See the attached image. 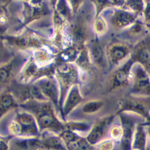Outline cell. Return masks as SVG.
I'll use <instances>...</instances> for the list:
<instances>
[{
	"label": "cell",
	"instance_id": "cell-18",
	"mask_svg": "<svg viewBox=\"0 0 150 150\" xmlns=\"http://www.w3.org/2000/svg\"><path fill=\"white\" fill-rule=\"evenodd\" d=\"M39 150H67V149L58 134L44 132L39 137Z\"/></svg>",
	"mask_w": 150,
	"mask_h": 150
},
{
	"label": "cell",
	"instance_id": "cell-13",
	"mask_svg": "<svg viewBox=\"0 0 150 150\" xmlns=\"http://www.w3.org/2000/svg\"><path fill=\"white\" fill-rule=\"evenodd\" d=\"M23 9L21 12L22 26L25 27L33 21L45 17L50 12L48 4L45 1H25L22 2Z\"/></svg>",
	"mask_w": 150,
	"mask_h": 150
},
{
	"label": "cell",
	"instance_id": "cell-27",
	"mask_svg": "<svg viewBox=\"0 0 150 150\" xmlns=\"http://www.w3.org/2000/svg\"><path fill=\"white\" fill-rule=\"evenodd\" d=\"M109 28L110 27H109L108 22L104 15H100L95 18L92 29H93V32L95 37H98L99 38L101 37H104L108 31Z\"/></svg>",
	"mask_w": 150,
	"mask_h": 150
},
{
	"label": "cell",
	"instance_id": "cell-26",
	"mask_svg": "<svg viewBox=\"0 0 150 150\" xmlns=\"http://www.w3.org/2000/svg\"><path fill=\"white\" fill-rule=\"evenodd\" d=\"M67 150H97L96 146L90 144L86 137L79 136L71 142L66 143Z\"/></svg>",
	"mask_w": 150,
	"mask_h": 150
},
{
	"label": "cell",
	"instance_id": "cell-12",
	"mask_svg": "<svg viewBox=\"0 0 150 150\" xmlns=\"http://www.w3.org/2000/svg\"><path fill=\"white\" fill-rule=\"evenodd\" d=\"M117 116V114H108L94 121L91 130L86 136L88 142L96 146L103 140L109 138L110 129Z\"/></svg>",
	"mask_w": 150,
	"mask_h": 150
},
{
	"label": "cell",
	"instance_id": "cell-24",
	"mask_svg": "<svg viewBox=\"0 0 150 150\" xmlns=\"http://www.w3.org/2000/svg\"><path fill=\"white\" fill-rule=\"evenodd\" d=\"M105 106V102L103 100L93 99L84 103L80 108V111L85 116H92L101 111Z\"/></svg>",
	"mask_w": 150,
	"mask_h": 150
},
{
	"label": "cell",
	"instance_id": "cell-29",
	"mask_svg": "<svg viewBox=\"0 0 150 150\" xmlns=\"http://www.w3.org/2000/svg\"><path fill=\"white\" fill-rule=\"evenodd\" d=\"M122 135H123V131H122V127L120 124H114L110 129L109 133V138L115 141L119 146L120 140H121Z\"/></svg>",
	"mask_w": 150,
	"mask_h": 150
},
{
	"label": "cell",
	"instance_id": "cell-7",
	"mask_svg": "<svg viewBox=\"0 0 150 150\" xmlns=\"http://www.w3.org/2000/svg\"><path fill=\"white\" fill-rule=\"evenodd\" d=\"M133 64V61L129 57L124 63L114 69L107 81L105 88L107 93H114L130 86L131 69Z\"/></svg>",
	"mask_w": 150,
	"mask_h": 150
},
{
	"label": "cell",
	"instance_id": "cell-21",
	"mask_svg": "<svg viewBox=\"0 0 150 150\" xmlns=\"http://www.w3.org/2000/svg\"><path fill=\"white\" fill-rule=\"evenodd\" d=\"M9 150H39V138L12 137Z\"/></svg>",
	"mask_w": 150,
	"mask_h": 150
},
{
	"label": "cell",
	"instance_id": "cell-25",
	"mask_svg": "<svg viewBox=\"0 0 150 150\" xmlns=\"http://www.w3.org/2000/svg\"><path fill=\"white\" fill-rule=\"evenodd\" d=\"M75 64L77 66L79 69H82L84 72H88V71L91 70L95 67L92 63L89 51H88V49L86 45L82 47Z\"/></svg>",
	"mask_w": 150,
	"mask_h": 150
},
{
	"label": "cell",
	"instance_id": "cell-5",
	"mask_svg": "<svg viewBox=\"0 0 150 150\" xmlns=\"http://www.w3.org/2000/svg\"><path fill=\"white\" fill-rule=\"evenodd\" d=\"M2 39L8 46L17 48L21 51L30 50L32 52L46 47V42H48L44 37H40L33 30L26 31L19 35H5Z\"/></svg>",
	"mask_w": 150,
	"mask_h": 150
},
{
	"label": "cell",
	"instance_id": "cell-1",
	"mask_svg": "<svg viewBox=\"0 0 150 150\" xmlns=\"http://www.w3.org/2000/svg\"><path fill=\"white\" fill-rule=\"evenodd\" d=\"M20 108L34 115L40 133L50 132L59 135L64 129V122L59 119L57 108L50 101H30L20 105Z\"/></svg>",
	"mask_w": 150,
	"mask_h": 150
},
{
	"label": "cell",
	"instance_id": "cell-30",
	"mask_svg": "<svg viewBox=\"0 0 150 150\" xmlns=\"http://www.w3.org/2000/svg\"><path fill=\"white\" fill-rule=\"evenodd\" d=\"M117 143L113 139L108 138V139L103 140L100 143L96 146L97 150H116Z\"/></svg>",
	"mask_w": 150,
	"mask_h": 150
},
{
	"label": "cell",
	"instance_id": "cell-14",
	"mask_svg": "<svg viewBox=\"0 0 150 150\" xmlns=\"http://www.w3.org/2000/svg\"><path fill=\"white\" fill-rule=\"evenodd\" d=\"M38 88L40 89L42 95H44L47 101L51 102L58 113L60 114L59 110V99H60V91L55 76L51 77H44L34 82Z\"/></svg>",
	"mask_w": 150,
	"mask_h": 150
},
{
	"label": "cell",
	"instance_id": "cell-33",
	"mask_svg": "<svg viewBox=\"0 0 150 150\" xmlns=\"http://www.w3.org/2000/svg\"><path fill=\"white\" fill-rule=\"evenodd\" d=\"M145 127H146L147 133H148V137H149V142H150V126H145Z\"/></svg>",
	"mask_w": 150,
	"mask_h": 150
},
{
	"label": "cell",
	"instance_id": "cell-3",
	"mask_svg": "<svg viewBox=\"0 0 150 150\" xmlns=\"http://www.w3.org/2000/svg\"><path fill=\"white\" fill-rule=\"evenodd\" d=\"M54 76L60 91L59 116L61 117L62 105L68 91L72 86L80 83L79 69L75 63H56Z\"/></svg>",
	"mask_w": 150,
	"mask_h": 150
},
{
	"label": "cell",
	"instance_id": "cell-11",
	"mask_svg": "<svg viewBox=\"0 0 150 150\" xmlns=\"http://www.w3.org/2000/svg\"><path fill=\"white\" fill-rule=\"evenodd\" d=\"M103 15L108 22L109 27L116 31H123L133 25L139 18V15L132 13L122 8H114L109 14Z\"/></svg>",
	"mask_w": 150,
	"mask_h": 150
},
{
	"label": "cell",
	"instance_id": "cell-8",
	"mask_svg": "<svg viewBox=\"0 0 150 150\" xmlns=\"http://www.w3.org/2000/svg\"><path fill=\"white\" fill-rule=\"evenodd\" d=\"M117 114L122 112L132 113L146 120L150 116V97L128 94L119 101Z\"/></svg>",
	"mask_w": 150,
	"mask_h": 150
},
{
	"label": "cell",
	"instance_id": "cell-2",
	"mask_svg": "<svg viewBox=\"0 0 150 150\" xmlns=\"http://www.w3.org/2000/svg\"><path fill=\"white\" fill-rule=\"evenodd\" d=\"M6 130V136L12 137L39 138L41 134L34 115L21 108L15 110L13 116L8 120Z\"/></svg>",
	"mask_w": 150,
	"mask_h": 150
},
{
	"label": "cell",
	"instance_id": "cell-4",
	"mask_svg": "<svg viewBox=\"0 0 150 150\" xmlns=\"http://www.w3.org/2000/svg\"><path fill=\"white\" fill-rule=\"evenodd\" d=\"M133 46L118 38L111 40L105 46V53L109 70H112L124 63L131 56Z\"/></svg>",
	"mask_w": 150,
	"mask_h": 150
},
{
	"label": "cell",
	"instance_id": "cell-15",
	"mask_svg": "<svg viewBox=\"0 0 150 150\" xmlns=\"http://www.w3.org/2000/svg\"><path fill=\"white\" fill-rule=\"evenodd\" d=\"M86 46L88 49L94 66L101 70H109L108 62L105 53V46L102 45L100 38L95 37L88 42Z\"/></svg>",
	"mask_w": 150,
	"mask_h": 150
},
{
	"label": "cell",
	"instance_id": "cell-9",
	"mask_svg": "<svg viewBox=\"0 0 150 150\" xmlns=\"http://www.w3.org/2000/svg\"><path fill=\"white\" fill-rule=\"evenodd\" d=\"M30 55L25 53H18L11 57L6 63L1 65V88L5 89L11 86L13 80H16L18 76L23 69L27 61L28 60Z\"/></svg>",
	"mask_w": 150,
	"mask_h": 150
},
{
	"label": "cell",
	"instance_id": "cell-19",
	"mask_svg": "<svg viewBox=\"0 0 150 150\" xmlns=\"http://www.w3.org/2000/svg\"><path fill=\"white\" fill-rule=\"evenodd\" d=\"M20 108V104L14 95L8 89L2 90L0 98V115L1 120L9 112L17 110Z\"/></svg>",
	"mask_w": 150,
	"mask_h": 150
},
{
	"label": "cell",
	"instance_id": "cell-16",
	"mask_svg": "<svg viewBox=\"0 0 150 150\" xmlns=\"http://www.w3.org/2000/svg\"><path fill=\"white\" fill-rule=\"evenodd\" d=\"M83 96L80 89V85L72 86L68 91L63 101L61 110V120L63 122L68 120V117L74 112L77 107L83 101Z\"/></svg>",
	"mask_w": 150,
	"mask_h": 150
},
{
	"label": "cell",
	"instance_id": "cell-23",
	"mask_svg": "<svg viewBox=\"0 0 150 150\" xmlns=\"http://www.w3.org/2000/svg\"><path fill=\"white\" fill-rule=\"evenodd\" d=\"M94 121L91 122L88 121V120H67L64 122V129L75 132L79 135H81V133H87L88 134L91 130Z\"/></svg>",
	"mask_w": 150,
	"mask_h": 150
},
{
	"label": "cell",
	"instance_id": "cell-22",
	"mask_svg": "<svg viewBox=\"0 0 150 150\" xmlns=\"http://www.w3.org/2000/svg\"><path fill=\"white\" fill-rule=\"evenodd\" d=\"M149 144V137L146 127L140 123L137 126L133 137L132 150H146Z\"/></svg>",
	"mask_w": 150,
	"mask_h": 150
},
{
	"label": "cell",
	"instance_id": "cell-32",
	"mask_svg": "<svg viewBox=\"0 0 150 150\" xmlns=\"http://www.w3.org/2000/svg\"><path fill=\"white\" fill-rule=\"evenodd\" d=\"M143 125L144 126H150V116L147 118L146 121L143 123Z\"/></svg>",
	"mask_w": 150,
	"mask_h": 150
},
{
	"label": "cell",
	"instance_id": "cell-28",
	"mask_svg": "<svg viewBox=\"0 0 150 150\" xmlns=\"http://www.w3.org/2000/svg\"><path fill=\"white\" fill-rule=\"evenodd\" d=\"M145 7H146V2L134 0V1H124L122 8L141 16L143 15Z\"/></svg>",
	"mask_w": 150,
	"mask_h": 150
},
{
	"label": "cell",
	"instance_id": "cell-20",
	"mask_svg": "<svg viewBox=\"0 0 150 150\" xmlns=\"http://www.w3.org/2000/svg\"><path fill=\"white\" fill-rule=\"evenodd\" d=\"M83 47V46H82ZM82 47L69 45L56 53V63H75Z\"/></svg>",
	"mask_w": 150,
	"mask_h": 150
},
{
	"label": "cell",
	"instance_id": "cell-31",
	"mask_svg": "<svg viewBox=\"0 0 150 150\" xmlns=\"http://www.w3.org/2000/svg\"><path fill=\"white\" fill-rule=\"evenodd\" d=\"M12 139V137L11 136H2L1 135V146L0 150H9L10 141Z\"/></svg>",
	"mask_w": 150,
	"mask_h": 150
},
{
	"label": "cell",
	"instance_id": "cell-17",
	"mask_svg": "<svg viewBox=\"0 0 150 150\" xmlns=\"http://www.w3.org/2000/svg\"><path fill=\"white\" fill-rule=\"evenodd\" d=\"M134 63H139L150 76V38L149 36L139 40L133 46L131 56Z\"/></svg>",
	"mask_w": 150,
	"mask_h": 150
},
{
	"label": "cell",
	"instance_id": "cell-6",
	"mask_svg": "<svg viewBox=\"0 0 150 150\" xmlns=\"http://www.w3.org/2000/svg\"><path fill=\"white\" fill-rule=\"evenodd\" d=\"M122 127L123 135L119 143L120 150H132L133 137L137 126L146 121L143 117L132 113L122 112L116 114Z\"/></svg>",
	"mask_w": 150,
	"mask_h": 150
},
{
	"label": "cell",
	"instance_id": "cell-10",
	"mask_svg": "<svg viewBox=\"0 0 150 150\" xmlns=\"http://www.w3.org/2000/svg\"><path fill=\"white\" fill-rule=\"evenodd\" d=\"M129 87V95L150 97V76L139 63L132 67Z\"/></svg>",
	"mask_w": 150,
	"mask_h": 150
}]
</instances>
